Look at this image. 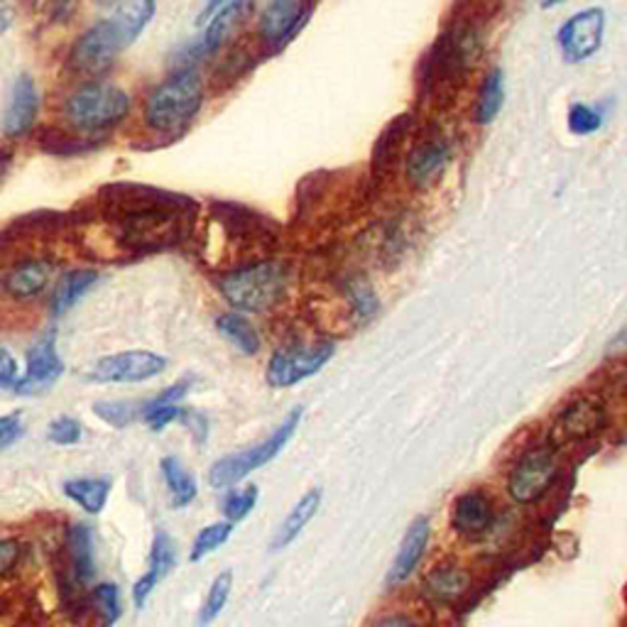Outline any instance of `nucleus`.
<instances>
[{
  "label": "nucleus",
  "mask_w": 627,
  "mask_h": 627,
  "mask_svg": "<svg viewBox=\"0 0 627 627\" xmlns=\"http://www.w3.org/2000/svg\"><path fill=\"white\" fill-rule=\"evenodd\" d=\"M505 106V77L503 69H491L485 74L479 91V103H475V123L491 125L501 116Z\"/></svg>",
  "instance_id": "c85d7f7f"
},
{
  "label": "nucleus",
  "mask_w": 627,
  "mask_h": 627,
  "mask_svg": "<svg viewBox=\"0 0 627 627\" xmlns=\"http://www.w3.org/2000/svg\"><path fill=\"white\" fill-rule=\"evenodd\" d=\"M96 283H99V273H96V270H72V273L59 279L57 289H54L52 311L57 314V317L67 314Z\"/></svg>",
  "instance_id": "a878e982"
},
{
  "label": "nucleus",
  "mask_w": 627,
  "mask_h": 627,
  "mask_svg": "<svg viewBox=\"0 0 627 627\" xmlns=\"http://www.w3.org/2000/svg\"><path fill=\"white\" fill-rule=\"evenodd\" d=\"M204 106V81L197 69H179L147 94L143 121L157 135H182Z\"/></svg>",
  "instance_id": "7ed1b4c3"
},
{
  "label": "nucleus",
  "mask_w": 627,
  "mask_h": 627,
  "mask_svg": "<svg viewBox=\"0 0 627 627\" xmlns=\"http://www.w3.org/2000/svg\"><path fill=\"white\" fill-rule=\"evenodd\" d=\"M94 601H96V608H99L106 627H111L113 623H118V618L123 615L121 591H118L116 583H101V586H96L94 588Z\"/></svg>",
  "instance_id": "e433bc0d"
},
{
  "label": "nucleus",
  "mask_w": 627,
  "mask_h": 627,
  "mask_svg": "<svg viewBox=\"0 0 627 627\" xmlns=\"http://www.w3.org/2000/svg\"><path fill=\"white\" fill-rule=\"evenodd\" d=\"M483 52V32L471 20H459L441 32L421 64V84L437 86L466 74Z\"/></svg>",
  "instance_id": "39448f33"
},
{
  "label": "nucleus",
  "mask_w": 627,
  "mask_h": 627,
  "mask_svg": "<svg viewBox=\"0 0 627 627\" xmlns=\"http://www.w3.org/2000/svg\"><path fill=\"white\" fill-rule=\"evenodd\" d=\"M333 353H337V345L331 341L285 345V349L270 355L265 373L267 385L283 391V387L305 383L307 377L317 375L321 367L333 359Z\"/></svg>",
  "instance_id": "6e6552de"
},
{
  "label": "nucleus",
  "mask_w": 627,
  "mask_h": 627,
  "mask_svg": "<svg viewBox=\"0 0 627 627\" xmlns=\"http://www.w3.org/2000/svg\"><path fill=\"white\" fill-rule=\"evenodd\" d=\"M605 37V10L586 8L571 15L557 32L559 50L569 64L588 62L598 54Z\"/></svg>",
  "instance_id": "9b49d317"
},
{
  "label": "nucleus",
  "mask_w": 627,
  "mask_h": 627,
  "mask_svg": "<svg viewBox=\"0 0 627 627\" xmlns=\"http://www.w3.org/2000/svg\"><path fill=\"white\" fill-rule=\"evenodd\" d=\"M561 3H566V0H544L542 8H557V6H561Z\"/></svg>",
  "instance_id": "49530a36"
},
{
  "label": "nucleus",
  "mask_w": 627,
  "mask_h": 627,
  "mask_svg": "<svg viewBox=\"0 0 627 627\" xmlns=\"http://www.w3.org/2000/svg\"><path fill=\"white\" fill-rule=\"evenodd\" d=\"M187 409L179 407L177 403H162V399H150V403L140 409V419L153 431H162L165 427H169L172 421H182Z\"/></svg>",
  "instance_id": "473e14b6"
},
{
  "label": "nucleus",
  "mask_w": 627,
  "mask_h": 627,
  "mask_svg": "<svg viewBox=\"0 0 627 627\" xmlns=\"http://www.w3.org/2000/svg\"><path fill=\"white\" fill-rule=\"evenodd\" d=\"M311 13V0H275L261 15V37L270 50L279 52L299 35Z\"/></svg>",
  "instance_id": "f8f14e48"
},
{
  "label": "nucleus",
  "mask_w": 627,
  "mask_h": 627,
  "mask_svg": "<svg viewBox=\"0 0 627 627\" xmlns=\"http://www.w3.org/2000/svg\"><path fill=\"white\" fill-rule=\"evenodd\" d=\"M20 559V544L13 539H0V579L8 576L15 569Z\"/></svg>",
  "instance_id": "79ce46f5"
},
{
  "label": "nucleus",
  "mask_w": 627,
  "mask_h": 627,
  "mask_svg": "<svg viewBox=\"0 0 627 627\" xmlns=\"http://www.w3.org/2000/svg\"><path fill=\"white\" fill-rule=\"evenodd\" d=\"M231 535H233V522H229V520H226V522H213V525L204 527L201 532L197 535V539H194V547L189 551L191 564H197V561H204L211 554V551L223 547L231 539Z\"/></svg>",
  "instance_id": "2f4dec72"
},
{
  "label": "nucleus",
  "mask_w": 627,
  "mask_h": 627,
  "mask_svg": "<svg viewBox=\"0 0 627 627\" xmlns=\"http://www.w3.org/2000/svg\"><path fill=\"white\" fill-rule=\"evenodd\" d=\"M301 413H305V409H301V407L292 409V413L285 417L283 425H279L273 431V435H270L265 441H261V444H257V447L231 453V457H223L221 461H216L213 466H211V471H209V485H211V488H216V491L231 488V485L241 483L253 471L263 469L265 463L277 459L279 451H283L289 444L292 437H295V431H297L299 421H301Z\"/></svg>",
  "instance_id": "0eeeda50"
},
{
  "label": "nucleus",
  "mask_w": 627,
  "mask_h": 627,
  "mask_svg": "<svg viewBox=\"0 0 627 627\" xmlns=\"http://www.w3.org/2000/svg\"><path fill=\"white\" fill-rule=\"evenodd\" d=\"M8 160H10V157H8V153H3V150H0V167H3Z\"/></svg>",
  "instance_id": "de8ad7c7"
},
{
  "label": "nucleus",
  "mask_w": 627,
  "mask_h": 627,
  "mask_svg": "<svg viewBox=\"0 0 627 627\" xmlns=\"http://www.w3.org/2000/svg\"><path fill=\"white\" fill-rule=\"evenodd\" d=\"M108 213L121 223V233L135 251H153L177 241L182 223L197 213V204L184 194L143 184H113L103 189Z\"/></svg>",
  "instance_id": "f257e3e1"
},
{
  "label": "nucleus",
  "mask_w": 627,
  "mask_h": 627,
  "mask_svg": "<svg viewBox=\"0 0 627 627\" xmlns=\"http://www.w3.org/2000/svg\"><path fill=\"white\" fill-rule=\"evenodd\" d=\"M175 566H177L175 539H172L165 529H160L153 539V551H150V566L145 571V576H140L133 586V601L138 608H143L147 598L153 596V591L157 588V583L165 581Z\"/></svg>",
  "instance_id": "dca6fc26"
},
{
  "label": "nucleus",
  "mask_w": 627,
  "mask_h": 627,
  "mask_svg": "<svg viewBox=\"0 0 627 627\" xmlns=\"http://www.w3.org/2000/svg\"><path fill=\"white\" fill-rule=\"evenodd\" d=\"M429 537H431L429 520L427 517H417V520L409 525L403 544H399L397 549L393 566L391 571H387V579H385L387 586H399V583H405L409 576L415 574V569L419 566V561L427 551Z\"/></svg>",
  "instance_id": "a211bd4d"
},
{
  "label": "nucleus",
  "mask_w": 627,
  "mask_h": 627,
  "mask_svg": "<svg viewBox=\"0 0 627 627\" xmlns=\"http://www.w3.org/2000/svg\"><path fill=\"white\" fill-rule=\"evenodd\" d=\"M20 377H23V371H20L15 355L8 349H0V391L15 393Z\"/></svg>",
  "instance_id": "ea45409f"
},
{
  "label": "nucleus",
  "mask_w": 627,
  "mask_h": 627,
  "mask_svg": "<svg viewBox=\"0 0 627 627\" xmlns=\"http://www.w3.org/2000/svg\"><path fill=\"white\" fill-rule=\"evenodd\" d=\"M289 273L283 263H253L219 279L223 299L238 311H265L283 299Z\"/></svg>",
  "instance_id": "423d86ee"
},
{
  "label": "nucleus",
  "mask_w": 627,
  "mask_h": 627,
  "mask_svg": "<svg viewBox=\"0 0 627 627\" xmlns=\"http://www.w3.org/2000/svg\"><path fill=\"white\" fill-rule=\"evenodd\" d=\"M160 469H162V479H165L167 488L172 493V505H175L177 510L197 501V495H199L197 481L191 479V473L182 466V461L177 457L162 459Z\"/></svg>",
  "instance_id": "cd10ccee"
},
{
  "label": "nucleus",
  "mask_w": 627,
  "mask_h": 627,
  "mask_svg": "<svg viewBox=\"0 0 627 627\" xmlns=\"http://www.w3.org/2000/svg\"><path fill=\"white\" fill-rule=\"evenodd\" d=\"M131 113V96L113 84L89 81L69 94L64 101V116L79 133H106L121 125Z\"/></svg>",
  "instance_id": "20e7f679"
},
{
  "label": "nucleus",
  "mask_w": 627,
  "mask_h": 627,
  "mask_svg": "<svg viewBox=\"0 0 627 627\" xmlns=\"http://www.w3.org/2000/svg\"><path fill=\"white\" fill-rule=\"evenodd\" d=\"M603 128V116L598 108L586 106V103H574L569 111V131L579 135V138H586L598 133Z\"/></svg>",
  "instance_id": "f704fd0d"
},
{
  "label": "nucleus",
  "mask_w": 627,
  "mask_h": 627,
  "mask_svg": "<svg viewBox=\"0 0 627 627\" xmlns=\"http://www.w3.org/2000/svg\"><path fill=\"white\" fill-rule=\"evenodd\" d=\"M99 3H101V6H116L118 0H99Z\"/></svg>",
  "instance_id": "09e8293b"
},
{
  "label": "nucleus",
  "mask_w": 627,
  "mask_h": 627,
  "mask_svg": "<svg viewBox=\"0 0 627 627\" xmlns=\"http://www.w3.org/2000/svg\"><path fill=\"white\" fill-rule=\"evenodd\" d=\"M469 588V574L457 566H439L425 581V596L431 603H457Z\"/></svg>",
  "instance_id": "393cba45"
},
{
  "label": "nucleus",
  "mask_w": 627,
  "mask_h": 627,
  "mask_svg": "<svg viewBox=\"0 0 627 627\" xmlns=\"http://www.w3.org/2000/svg\"><path fill=\"white\" fill-rule=\"evenodd\" d=\"M603 427H605V413L601 405L593 403V399H579V403L566 407L557 421L561 437L569 441L596 437Z\"/></svg>",
  "instance_id": "6ab92c4d"
},
{
  "label": "nucleus",
  "mask_w": 627,
  "mask_h": 627,
  "mask_svg": "<svg viewBox=\"0 0 627 627\" xmlns=\"http://www.w3.org/2000/svg\"><path fill=\"white\" fill-rule=\"evenodd\" d=\"M216 329H219L221 337L229 341L231 345H235L238 351L243 355H255L261 351V339H257V331L251 321H248L243 314H221L216 319Z\"/></svg>",
  "instance_id": "c756f323"
},
{
  "label": "nucleus",
  "mask_w": 627,
  "mask_h": 627,
  "mask_svg": "<svg viewBox=\"0 0 627 627\" xmlns=\"http://www.w3.org/2000/svg\"><path fill=\"white\" fill-rule=\"evenodd\" d=\"M84 437V427L79 419L59 417L54 419L47 429V439L57 447H77Z\"/></svg>",
  "instance_id": "4c0bfd02"
},
{
  "label": "nucleus",
  "mask_w": 627,
  "mask_h": 627,
  "mask_svg": "<svg viewBox=\"0 0 627 627\" xmlns=\"http://www.w3.org/2000/svg\"><path fill=\"white\" fill-rule=\"evenodd\" d=\"M67 549L72 574L79 583H89L96 576V557H94V532L89 525H72L67 532Z\"/></svg>",
  "instance_id": "5701e85b"
},
{
  "label": "nucleus",
  "mask_w": 627,
  "mask_h": 627,
  "mask_svg": "<svg viewBox=\"0 0 627 627\" xmlns=\"http://www.w3.org/2000/svg\"><path fill=\"white\" fill-rule=\"evenodd\" d=\"M52 275V265L47 261H25L10 270L6 279V289L13 299H32L40 292H45Z\"/></svg>",
  "instance_id": "4be33fe9"
},
{
  "label": "nucleus",
  "mask_w": 627,
  "mask_h": 627,
  "mask_svg": "<svg viewBox=\"0 0 627 627\" xmlns=\"http://www.w3.org/2000/svg\"><path fill=\"white\" fill-rule=\"evenodd\" d=\"M231 588H233V574L231 571H221V574L213 579L207 598H204V605L199 610V625L201 627H207L216 618H219L221 610L226 608V603H229V598H231Z\"/></svg>",
  "instance_id": "7c9ffc66"
},
{
  "label": "nucleus",
  "mask_w": 627,
  "mask_h": 627,
  "mask_svg": "<svg viewBox=\"0 0 627 627\" xmlns=\"http://www.w3.org/2000/svg\"><path fill=\"white\" fill-rule=\"evenodd\" d=\"M167 371V359L153 351H123L103 355L89 371L91 383H145Z\"/></svg>",
  "instance_id": "9d476101"
},
{
  "label": "nucleus",
  "mask_w": 627,
  "mask_h": 627,
  "mask_svg": "<svg viewBox=\"0 0 627 627\" xmlns=\"http://www.w3.org/2000/svg\"><path fill=\"white\" fill-rule=\"evenodd\" d=\"M13 25V10H0V37L6 35V32Z\"/></svg>",
  "instance_id": "a18cd8bd"
},
{
  "label": "nucleus",
  "mask_w": 627,
  "mask_h": 627,
  "mask_svg": "<svg viewBox=\"0 0 627 627\" xmlns=\"http://www.w3.org/2000/svg\"><path fill=\"white\" fill-rule=\"evenodd\" d=\"M351 297V305L353 311L359 314L361 319H373L375 311H377V299H375V292L371 289V285L365 283V279H351L349 287H345Z\"/></svg>",
  "instance_id": "58836bf2"
},
{
  "label": "nucleus",
  "mask_w": 627,
  "mask_h": 627,
  "mask_svg": "<svg viewBox=\"0 0 627 627\" xmlns=\"http://www.w3.org/2000/svg\"><path fill=\"white\" fill-rule=\"evenodd\" d=\"M257 497H261V493H257L255 485H248V488L243 491H233L226 495V501H223L226 520L229 522L245 520V517L253 513V507L257 505Z\"/></svg>",
  "instance_id": "72a5a7b5"
},
{
  "label": "nucleus",
  "mask_w": 627,
  "mask_h": 627,
  "mask_svg": "<svg viewBox=\"0 0 627 627\" xmlns=\"http://www.w3.org/2000/svg\"><path fill=\"white\" fill-rule=\"evenodd\" d=\"M245 10H248L245 0H231L229 6L221 8L219 13L209 20V28L207 32H204V37L199 42H194V45L187 50V62L207 59L211 57V54L219 52L226 35H229V30L233 28L235 20L245 13Z\"/></svg>",
  "instance_id": "aec40b11"
},
{
  "label": "nucleus",
  "mask_w": 627,
  "mask_h": 627,
  "mask_svg": "<svg viewBox=\"0 0 627 627\" xmlns=\"http://www.w3.org/2000/svg\"><path fill=\"white\" fill-rule=\"evenodd\" d=\"M409 128H413V116H397L381 133V138H377L371 160V172L375 179H383L395 165V157L399 155V147H403V140L407 138Z\"/></svg>",
  "instance_id": "412c9836"
},
{
  "label": "nucleus",
  "mask_w": 627,
  "mask_h": 627,
  "mask_svg": "<svg viewBox=\"0 0 627 627\" xmlns=\"http://www.w3.org/2000/svg\"><path fill=\"white\" fill-rule=\"evenodd\" d=\"M451 162V147L447 140H425L419 143L407 157V179L417 189L431 187L441 175H444Z\"/></svg>",
  "instance_id": "2eb2a0df"
},
{
  "label": "nucleus",
  "mask_w": 627,
  "mask_h": 627,
  "mask_svg": "<svg viewBox=\"0 0 627 627\" xmlns=\"http://www.w3.org/2000/svg\"><path fill=\"white\" fill-rule=\"evenodd\" d=\"M451 527L466 539H479L493 527V503L481 491H469L457 497L451 510Z\"/></svg>",
  "instance_id": "f3484780"
},
{
  "label": "nucleus",
  "mask_w": 627,
  "mask_h": 627,
  "mask_svg": "<svg viewBox=\"0 0 627 627\" xmlns=\"http://www.w3.org/2000/svg\"><path fill=\"white\" fill-rule=\"evenodd\" d=\"M319 505H321V491H309L307 495H301V501L292 507L289 515L285 517V522L279 525L273 542H270V549L283 551L285 547L295 542V539L301 535V529H305L311 522V517L317 515Z\"/></svg>",
  "instance_id": "b1692460"
},
{
  "label": "nucleus",
  "mask_w": 627,
  "mask_h": 627,
  "mask_svg": "<svg viewBox=\"0 0 627 627\" xmlns=\"http://www.w3.org/2000/svg\"><path fill=\"white\" fill-rule=\"evenodd\" d=\"M557 475H559L557 453L549 447L532 449L517 461L510 479H507V493H510L515 503L532 505L537 501H542L547 491L554 485Z\"/></svg>",
  "instance_id": "1a4fd4ad"
},
{
  "label": "nucleus",
  "mask_w": 627,
  "mask_h": 627,
  "mask_svg": "<svg viewBox=\"0 0 627 627\" xmlns=\"http://www.w3.org/2000/svg\"><path fill=\"white\" fill-rule=\"evenodd\" d=\"M25 435L23 419L20 415H3L0 417V451L15 447L20 439Z\"/></svg>",
  "instance_id": "a19ab883"
},
{
  "label": "nucleus",
  "mask_w": 627,
  "mask_h": 627,
  "mask_svg": "<svg viewBox=\"0 0 627 627\" xmlns=\"http://www.w3.org/2000/svg\"><path fill=\"white\" fill-rule=\"evenodd\" d=\"M157 13L155 0H125L113 18L91 25L74 42L69 64L79 74H101L116 62L118 54L128 50L143 35L150 20Z\"/></svg>",
  "instance_id": "f03ea898"
},
{
  "label": "nucleus",
  "mask_w": 627,
  "mask_h": 627,
  "mask_svg": "<svg viewBox=\"0 0 627 627\" xmlns=\"http://www.w3.org/2000/svg\"><path fill=\"white\" fill-rule=\"evenodd\" d=\"M96 417H101L108 427L113 429H125L131 421L138 417L140 409L133 403H118V399H108V403H96L94 405Z\"/></svg>",
  "instance_id": "c9c22d12"
},
{
  "label": "nucleus",
  "mask_w": 627,
  "mask_h": 627,
  "mask_svg": "<svg viewBox=\"0 0 627 627\" xmlns=\"http://www.w3.org/2000/svg\"><path fill=\"white\" fill-rule=\"evenodd\" d=\"M64 495L77 503L84 513L99 515L111 495V481L108 479H72L64 483Z\"/></svg>",
  "instance_id": "bb28decb"
},
{
  "label": "nucleus",
  "mask_w": 627,
  "mask_h": 627,
  "mask_svg": "<svg viewBox=\"0 0 627 627\" xmlns=\"http://www.w3.org/2000/svg\"><path fill=\"white\" fill-rule=\"evenodd\" d=\"M373 627H417V623L405 618V615H391V618L377 620Z\"/></svg>",
  "instance_id": "c03bdc74"
},
{
  "label": "nucleus",
  "mask_w": 627,
  "mask_h": 627,
  "mask_svg": "<svg viewBox=\"0 0 627 627\" xmlns=\"http://www.w3.org/2000/svg\"><path fill=\"white\" fill-rule=\"evenodd\" d=\"M64 373V363L57 353V337L50 331L30 345L28 351V367L23 377H20L18 395H40L50 391V387L59 381Z\"/></svg>",
  "instance_id": "ddd939ff"
},
{
  "label": "nucleus",
  "mask_w": 627,
  "mask_h": 627,
  "mask_svg": "<svg viewBox=\"0 0 627 627\" xmlns=\"http://www.w3.org/2000/svg\"><path fill=\"white\" fill-rule=\"evenodd\" d=\"M229 3H231V0H209L207 8H204V10H201V15H199V20H197V25L209 23V20H211L216 13H219V10H221V8L229 6Z\"/></svg>",
  "instance_id": "37998d69"
},
{
  "label": "nucleus",
  "mask_w": 627,
  "mask_h": 627,
  "mask_svg": "<svg viewBox=\"0 0 627 627\" xmlns=\"http://www.w3.org/2000/svg\"><path fill=\"white\" fill-rule=\"evenodd\" d=\"M40 113V91L37 84L28 74L18 77L10 91V103L3 116V131L8 138H23L32 131Z\"/></svg>",
  "instance_id": "4468645a"
}]
</instances>
